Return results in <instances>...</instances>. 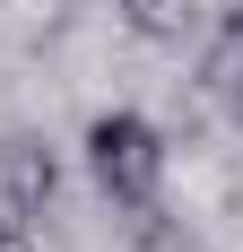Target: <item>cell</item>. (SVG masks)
I'll return each mask as SVG.
<instances>
[{"mask_svg":"<svg viewBox=\"0 0 243 252\" xmlns=\"http://www.w3.org/2000/svg\"><path fill=\"white\" fill-rule=\"evenodd\" d=\"M78 165H87V183H96V200L104 209H156L165 200V130L148 122V113H130V104H113V113H96L87 122V139H78Z\"/></svg>","mask_w":243,"mask_h":252,"instance_id":"1","label":"cell"},{"mask_svg":"<svg viewBox=\"0 0 243 252\" xmlns=\"http://www.w3.org/2000/svg\"><path fill=\"white\" fill-rule=\"evenodd\" d=\"M52 200H61V148L44 130H0V218L35 226L52 218Z\"/></svg>","mask_w":243,"mask_h":252,"instance_id":"2","label":"cell"},{"mask_svg":"<svg viewBox=\"0 0 243 252\" xmlns=\"http://www.w3.org/2000/svg\"><path fill=\"white\" fill-rule=\"evenodd\" d=\"M200 96L243 122V0L217 9V26H200Z\"/></svg>","mask_w":243,"mask_h":252,"instance_id":"3","label":"cell"},{"mask_svg":"<svg viewBox=\"0 0 243 252\" xmlns=\"http://www.w3.org/2000/svg\"><path fill=\"white\" fill-rule=\"evenodd\" d=\"M113 18L130 26L139 44H156V52H182V44H200L209 9H200V0H113Z\"/></svg>","mask_w":243,"mask_h":252,"instance_id":"4","label":"cell"},{"mask_svg":"<svg viewBox=\"0 0 243 252\" xmlns=\"http://www.w3.org/2000/svg\"><path fill=\"white\" fill-rule=\"evenodd\" d=\"M0 252H35V226H9L0 218Z\"/></svg>","mask_w":243,"mask_h":252,"instance_id":"5","label":"cell"}]
</instances>
